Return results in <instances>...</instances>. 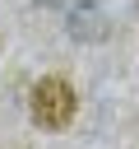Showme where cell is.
Masks as SVG:
<instances>
[{
	"instance_id": "cell-1",
	"label": "cell",
	"mask_w": 139,
	"mask_h": 149,
	"mask_svg": "<svg viewBox=\"0 0 139 149\" xmlns=\"http://www.w3.org/2000/svg\"><path fill=\"white\" fill-rule=\"evenodd\" d=\"M28 107H32V121L42 130H65L79 112V98H74V84L65 74H46V79H37Z\"/></svg>"
}]
</instances>
